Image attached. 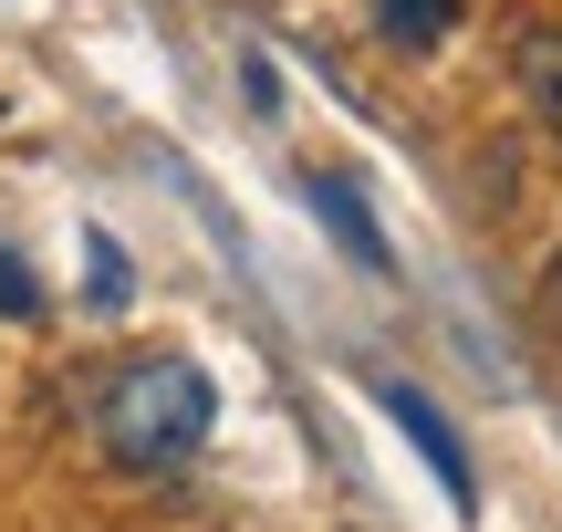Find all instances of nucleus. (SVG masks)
<instances>
[{
	"mask_svg": "<svg viewBox=\"0 0 562 532\" xmlns=\"http://www.w3.org/2000/svg\"><path fill=\"white\" fill-rule=\"evenodd\" d=\"M313 220H334V241L355 251V262L385 271V230L364 220V188H355V178H313Z\"/></svg>",
	"mask_w": 562,
	"mask_h": 532,
	"instance_id": "nucleus-3",
	"label": "nucleus"
},
{
	"mask_svg": "<svg viewBox=\"0 0 562 532\" xmlns=\"http://www.w3.org/2000/svg\"><path fill=\"white\" fill-rule=\"evenodd\" d=\"M375 397H385V418H396V429H406V439L427 450V470H438V491H448V501L469 512V501H480V480H469V450H459V429H448V418L427 408L417 387H375Z\"/></svg>",
	"mask_w": 562,
	"mask_h": 532,
	"instance_id": "nucleus-2",
	"label": "nucleus"
},
{
	"mask_svg": "<svg viewBox=\"0 0 562 532\" xmlns=\"http://www.w3.org/2000/svg\"><path fill=\"white\" fill-rule=\"evenodd\" d=\"M0 313H11V324H32V313H42V282H32L21 251H0Z\"/></svg>",
	"mask_w": 562,
	"mask_h": 532,
	"instance_id": "nucleus-7",
	"label": "nucleus"
},
{
	"mask_svg": "<svg viewBox=\"0 0 562 532\" xmlns=\"http://www.w3.org/2000/svg\"><path fill=\"white\" fill-rule=\"evenodd\" d=\"M375 32L406 42V53H438V42L459 32V0H375Z\"/></svg>",
	"mask_w": 562,
	"mask_h": 532,
	"instance_id": "nucleus-4",
	"label": "nucleus"
},
{
	"mask_svg": "<svg viewBox=\"0 0 562 532\" xmlns=\"http://www.w3.org/2000/svg\"><path fill=\"white\" fill-rule=\"evenodd\" d=\"M94 418H104V450H115L125 470H178V459L209 439L220 397H209V376L188 366V355H125V366L104 376Z\"/></svg>",
	"mask_w": 562,
	"mask_h": 532,
	"instance_id": "nucleus-1",
	"label": "nucleus"
},
{
	"mask_svg": "<svg viewBox=\"0 0 562 532\" xmlns=\"http://www.w3.org/2000/svg\"><path fill=\"white\" fill-rule=\"evenodd\" d=\"M521 95H531V115L562 136V32H521Z\"/></svg>",
	"mask_w": 562,
	"mask_h": 532,
	"instance_id": "nucleus-5",
	"label": "nucleus"
},
{
	"mask_svg": "<svg viewBox=\"0 0 562 532\" xmlns=\"http://www.w3.org/2000/svg\"><path fill=\"white\" fill-rule=\"evenodd\" d=\"M83 271H94V282H83V292H94V313H125V292H136V271H125V251L104 241V230L83 241Z\"/></svg>",
	"mask_w": 562,
	"mask_h": 532,
	"instance_id": "nucleus-6",
	"label": "nucleus"
}]
</instances>
